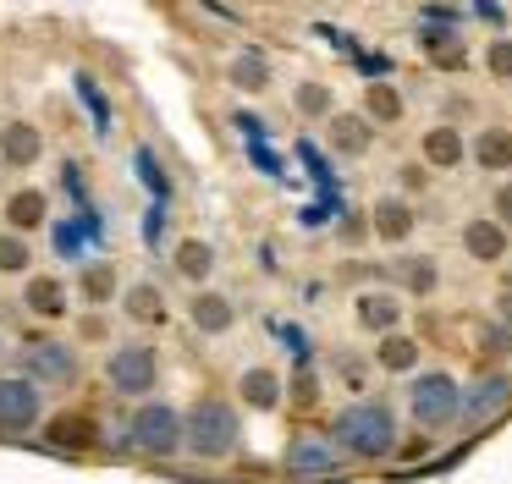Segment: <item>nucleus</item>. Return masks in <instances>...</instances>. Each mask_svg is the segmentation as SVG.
Masks as SVG:
<instances>
[{
  "mask_svg": "<svg viewBox=\"0 0 512 484\" xmlns=\"http://www.w3.org/2000/svg\"><path fill=\"white\" fill-rule=\"evenodd\" d=\"M0 171H6V165H0Z\"/></svg>",
  "mask_w": 512,
  "mask_h": 484,
  "instance_id": "35",
  "label": "nucleus"
},
{
  "mask_svg": "<svg viewBox=\"0 0 512 484\" xmlns=\"http://www.w3.org/2000/svg\"><path fill=\"white\" fill-rule=\"evenodd\" d=\"M496 308H501V325H512V292H501Z\"/></svg>",
  "mask_w": 512,
  "mask_h": 484,
  "instance_id": "34",
  "label": "nucleus"
},
{
  "mask_svg": "<svg viewBox=\"0 0 512 484\" xmlns=\"http://www.w3.org/2000/svg\"><path fill=\"white\" fill-rule=\"evenodd\" d=\"M39 440H45L50 451H89L94 440H100V418L89 413V407H67V413H50L45 429H39Z\"/></svg>",
  "mask_w": 512,
  "mask_h": 484,
  "instance_id": "15",
  "label": "nucleus"
},
{
  "mask_svg": "<svg viewBox=\"0 0 512 484\" xmlns=\"http://www.w3.org/2000/svg\"><path fill=\"white\" fill-rule=\"evenodd\" d=\"M237 402H243L248 413H276V407L287 402V380H281V369H270V363H248V369H237Z\"/></svg>",
  "mask_w": 512,
  "mask_h": 484,
  "instance_id": "16",
  "label": "nucleus"
},
{
  "mask_svg": "<svg viewBox=\"0 0 512 484\" xmlns=\"http://www.w3.org/2000/svg\"><path fill=\"white\" fill-rule=\"evenodd\" d=\"M413 226H419V209H413V198L408 193H386V198H375V209H369V231H375L380 242H408L413 237Z\"/></svg>",
  "mask_w": 512,
  "mask_h": 484,
  "instance_id": "21",
  "label": "nucleus"
},
{
  "mask_svg": "<svg viewBox=\"0 0 512 484\" xmlns=\"http://www.w3.org/2000/svg\"><path fill=\"white\" fill-rule=\"evenodd\" d=\"M485 72L496 77V83H512V39H496L485 50Z\"/></svg>",
  "mask_w": 512,
  "mask_h": 484,
  "instance_id": "32",
  "label": "nucleus"
},
{
  "mask_svg": "<svg viewBox=\"0 0 512 484\" xmlns=\"http://www.w3.org/2000/svg\"><path fill=\"white\" fill-rule=\"evenodd\" d=\"M270 77H276V72H270V55L254 50V44H243V50L226 55V83H232L237 94H265Z\"/></svg>",
  "mask_w": 512,
  "mask_h": 484,
  "instance_id": "23",
  "label": "nucleus"
},
{
  "mask_svg": "<svg viewBox=\"0 0 512 484\" xmlns=\"http://www.w3.org/2000/svg\"><path fill=\"white\" fill-rule=\"evenodd\" d=\"M171 270H177V281H188L193 292H204L210 275L221 270V248H215L210 237H177V248H171Z\"/></svg>",
  "mask_w": 512,
  "mask_h": 484,
  "instance_id": "17",
  "label": "nucleus"
},
{
  "mask_svg": "<svg viewBox=\"0 0 512 484\" xmlns=\"http://www.w3.org/2000/svg\"><path fill=\"white\" fill-rule=\"evenodd\" d=\"M507 237H512V231L496 226L490 215L463 220V253H468L474 264H501V259H507Z\"/></svg>",
  "mask_w": 512,
  "mask_h": 484,
  "instance_id": "24",
  "label": "nucleus"
},
{
  "mask_svg": "<svg viewBox=\"0 0 512 484\" xmlns=\"http://www.w3.org/2000/svg\"><path fill=\"white\" fill-rule=\"evenodd\" d=\"M468 160H474L479 171H490V176L512 171V132L507 127H479L474 143H468Z\"/></svg>",
  "mask_w": 512,
  "mask_h": 484,
  "instance_id": "26",
  "label": "nucleus"
},
{
  "mask_svg": "<svg viewBox=\"0 0 512 484\" xmlns=\"http://www.w3.org/2000/svg\"><path fill=\"white\" fill-rule=\"evenodd\" d=\"M375 363L386 374H419V341L408 330H391V336L375 341Z\"/></svg>",
  "mask_w": 512,
  "mask_h": 484,
  "instance_id": "28",
  "label": "nucleus"
},
{
  "mask_svg": "<svg viewBox=\"0 0 512 484\" xmlns=\"http://www.w3.org/2000/svg\"><path fill=\"white\" fill-rule=\"evenodd\" d=\"M408 297L397 292V286H364V292L353 297V325L364 330V336H391V330H402V314H408Z\"/></svg>",
  "mask_w": 512,
  "mask_h": 484,
  "instance_id": "11",
  "label": "nucleus"
},
{
  "mask_svg": "<svg viewBox=\"0 0 512 484\" xmlns=\"http://www.w3.org/2000/svg\"><path fill=\"white\" fill-rule=\"evenodd\" d=\"M188 325L199 330V336H232L237 330V303L226 292H215V286H204V292L188 297Z\"/></svg>",
  "mask_w": 512,
  "mask_h": 484,
  "instance_id": "20",
  "label": "nucleus"
},
{
  "mask_svg": "<svg viewBox=\"0 0 512 484\" xmlns=\"http://www.w3.org/2000/svg\"><path fill=\"white\" fill-rule=\"evenodd\" d=\"M408 418L419 429H452L457 418H463V385H457V374L446 369H419L408 380Z\"/></svg>",
  "mask_w": 512,
  "mask_h": 484,
  "instance_id": "6",
  "label": "nucleus"
},
{
  "mask_svg": "<svg viewBox=\"0 0 512 484\" xmlns=\"http://www.w3.org/2000/svg\"><path fill=\"white\" fill-rule=\"evenodd\" d=\"M45 220H50V193H45V187H34V182L12 187L6 204H0V226L17 231V237H39Z\"/></svg>",
  "mask_w": 512,
  "mask_h": 484,
  "instance_id": "14",
  "label": "nucleus"
},
{
  "mask_svg": "<svg viewBox=\"0 0 512 484\" xmlns=\"http://www.w3.org/2000/svg\"><path fill=\"white\" fill-rule=\"evenodd\" d=\"M72 341H78V347H111V308H83Z\"/></svg>",
  "mask_w": 512,
  "mask_h": 484,
  "instance_id": "31",
  "label": "nucleus"
},
{
  "mask_svg": "<svg viewBox=\"0 0 512 484\" xmlns=\"http://www.w3.org/2000/svg\"><path fill=\"white\" fill-rule=\"evenodd\" d=\"M331 440L342 446L347 462H386V457H397V440H402L397 407L380 402V396L347 402L342 413L331 418Z\"/></svg>",
  "mask_w": 512,
  "mask_h": 484,
  "instance_id": "1",
  "label": "nucleus"
},
{
  "mask_svg": "<svg viewBox=\"0 0 512 484\" xmlns=\"http://www.w3.org/2000/svg\"><path fill=\"white\" fill-rule=\"evenodd\" d=\"M122 314H127V325H138V330H160L171 319V303H166V286L160 281H127V292H122Z\"/></svg>",
  "mask_w": 512,
  "mask_h": 484,
  "instance_id": "19",
  "label": "nucleus"
},
{
  "mask_svg": "<svg viewBox=\"0 0 512 484\" xmlns=\"http://www.w3.org/2000/svg\"><path fill=\"white\" fill-rule=\"evenodd\" d=\"M39 264V248L34 237H17V231L0 226V281H28Z\"/></svg>",
  "mask_w": 512,
  "mask_h": 484,
  "instance_id": "27",
  "label": "nucleus"
},
{
  "mask_svg": "<svg viewBox=\"0 0 512 484\" xmlns=\"http://www.w3.org/2000/svg\"><path fill=\"white\" fill-rule=\"evenodd\" d=\"M342 446L331 440V429H298L281 446V473L298 484H320V479H342Z\"/></svg>",
  "mask_w": 512,
  "mask_h": 484,
  "instance_id": "7",
  "label": "nucleus"
},
{
  "mask_svg": "<svg viewBox=\"0 0 512 484\" xmlns=\"http://www.w3.org/2000/svg\"><path fill=\"white\" fill-rule=\"evenodd\" d=\"M243 451V413L226 396H193L182 407V457L193 462H232Z\"/></svg>",
  "mask_w": 512,
  "mask_h": 484,
  "instance_id": "2",
  "label": "nucleus"
},
{
  "mask_svg": "<svg viewBox=\"0 0 512 484\" xmlns=\"http://www.w3.org/2000/svg\"><path fill=\"white\" fill-rule=\"evenodd\" d=\"M463 160H468V138H463V127H452V121H435V127L419 138V165H430V171H457Z\"/></svg>",
  "mask_w": 512,
  "mask_h": 484,
  "instance_id": "22",
  "label": "nucleus"
},
{
  "mask_svg": "<svg viewBox=\"0 0 512 484\" xmlns=\"http://www.w3.org/2000/svg\"><path fill=\"white\" fill-rule=\"evenodd\" d=\"M292 110H298L303 121H331L336 116V88L320 83V77H303V83L292 88Z\"/></svg>",
  "mask_w": 512,
  "mask_h": 484,
  "instance_id": "29",
  "label": "nucleus"
},
{
  "mask_svg": "<svg viewBox=\"0 0 512 484\" xmlns=\"http://www.w3.org/2000/svg\"><path fill=\"white\" fill-rule=\"evenodd\" d=\"M17 303H23V314L34 319V325H61V319H72V281L67 275H50V270H34L23 281V292H17Z\"/></svg>",
  "mask_w": 512,
  "mask_h": 484,
  "instance_id": "9",
  "label": "nucleus"
},
{
  "mask_svg": "<svg viewBox=\"0 0 512 484\" xmlns=\"http://www.w3.org/2000/svg\"><path fill=\"white\" fill-rule=\"evenodd\" d=\"M17 374H28V380L39 385V391H78L83 380V352L72 336H28L23 347H17Z\"/></svg>",
  "mask_w": 512,
  "mask_h": 484,
  "instance_id": "5",
  "label": "nucleus"
},
{
  "mask_svg": "<svg viewBox=\"0 0 512 484\" xmlns=\"http://www.w3.org/2000/svg\"><path fill=\"white\" fill-rule=\"evenodd\" d=\"M490 220L512 231V182H501V187H496V198H490Z\"/></svg>",
  "mask_w": 512,
  "mask_h": 484,
  "instance_id": "33",
  "label": "nucleus"
},
{
  "mask_svg": "<svg viewBox=\"0 0 512 484\" xmlns=\"http://www.w3.org/2000/svg\"><path fill=\"white\" fill-rule=\"evenodd\" d=\"M391 281L402 297H430L441 286V264L430 253H402V259H391Z\"/></svg>",
  "mask_w": 512,
  "mask_h": 484,
  "instance_id": "25",
  "label": "nucleus"
},
{
  "mask_svg": "<svg viewBox=\"0 0 512 484\" xmlns=\"http://www.w3.org/2000/svg\"><path fill=\"white\" fill-rule=\"evenodd\" d=\"M122 292H127V281H122V264L116 259H89L72 275V297H78L83 308H116Z\"/></svg>",
  "mask_w": 512,
  "mask_h": 484,
  "instance_id": "12",
  "label": "nucleus"
},
{
  "mask_svg": "<svg viewBox=\"0 0 512 484\" xmlns=\"http://www.w3.org/2000/svg\"><path fill=\"white\" fill-rule=\"evenodd\" d=\"M160 374H166V363H160V347L155 341H111L105 347V391L122 396V402H149V396L160 391Z\"/></svg>",
  "mask_w": 512,
  "mask_h": 484,
  "instance_id": "4",
  "label": "nucleus"
},
{
  "mask_svg": "<svg viewBox=\"0 0 512 484\" xmlns=\"http://www.w3.org/2000/svg\"><path fill=\"white\" fill-rule=\"evenodd\" d=\"M325 143H331V154H342V160H364V154L375 149V121H369L364 110H336V116L325 121Z\"/></svg>",
  "mask_w": 512,
  "mask_h": 484,
  "instance_id": "18",
  "label": "nucleus"
},
{
  "mask_svg": "<svg viewBox=\"0 0 512 484\" xmlns=\"http://www.w3.org/2000/svg\"><path fill=\"white\" fill-rule=\"evenodd\" d=\"M0 165L6 171H34V165H45V127L28 116L0 121Z\"/></svg>",
  "mask_w": 512,
  "mask_h": 484,
  "instance_id": "13",
  "label": "nucleus"
},
{
  "mask_svg": "<svg viewBox=\"0 0 512 484\" xmlns=\"http://www.w3.org/2000/svg\"><path fill=\"white\" fill-rule=\"evenodd\" d=\"M507 407H512V374L507 369H490V374H479V380L463 385V418H457V424L485 429V424H496Z\"/></svg>",
  "mask_w": 512,
  "mask_h": 484,
  "instance_id": "10",
  "label": "nucleus"
},
{
  "mask_svg": "<svg viewBox=\"0 0 512 484\" xmlns=\"http://www.w3.org/2000/svg\"><path fill=\"white\" fill-rule=\"evenodd\" d=\"M116 446L144 457V462L182 457V407L166 402V396H149V402L127 407L122 429H116Z\"/></svg>",
  "mask_w": 512,
  "mask_h": 484,
  "instance_id": "3",
  "label": "nucleus"
},
{
  "mask_svg": "<svg viewBox=\"0 0 512 484\" xmlns=\"http://www.w3.org/2000/svg\"><path fill=\"white\" fill-rule=\"evenodd\" d=\"M364 116L375 121V127H397L402 121V94L391 83H369L364 88Z\"/></svg>",
  "mask_w": 512,
  "mask_h": 484,
  "instance_id": "30",
  "label": "nucleus"
},
{
  "mask_svg": "<svg viewBox=\"0 0 512 484\" xmlns=\"http://www.w3.org/2000/svg\"><path fill=\"white\" fill-rule=\"evenodd\" d=\"M50 418V396L39 391L28 374H0V435L6 440H23V435H39Z\"/></svg>",
  "mask_w": 512,
  "mask_h": 484,
  "instance_id": "8",
  "label": "nucleus"
}]
</instances>
